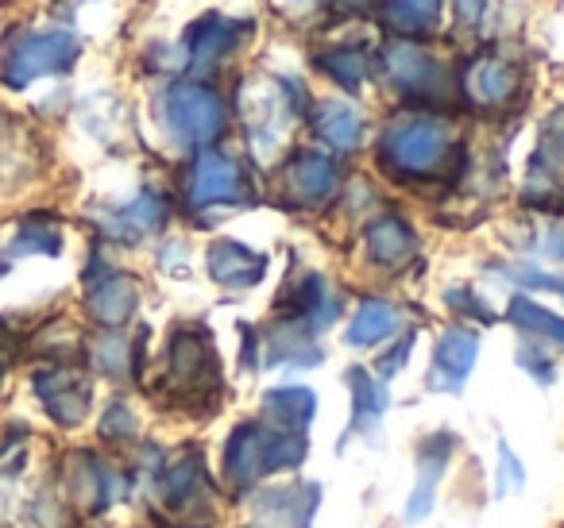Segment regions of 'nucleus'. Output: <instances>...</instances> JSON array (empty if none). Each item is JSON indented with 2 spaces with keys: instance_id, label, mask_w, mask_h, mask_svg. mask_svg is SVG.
I'll return each mask as SVG.
<instances>
[{
  "instance_id": "nucleus-18",
  "label": "nucleus",
  "mask_w": 564,
  "mask_h": 528,
  "mask_svg": "<svg viewBox=\"0 0 564 528\" xmlns=\"http://www.w3.org/2000/svg\"><path fill=\"white\" fill-rule=\"evenodd\" d=\"M163 224H166V201L159 194H140L132 205H124V209L109 217V235L112 240L135 243L143 235L159 232Z\"/></svg>"
},
{
  "instance_id": "nucleus-5",
  "label": "nucleus",
  "mask_w": 564,
  "mask_h": 528,
  "mask_svg": "<svg viewBox=\"0 0 564 528\" xmlns=\"http://www.w3.org/2000/svg\"><path fill=\"white\" fill-rule=\"evenodd\" d=\"M166 378L182 397L197 402L202 389H220V366L217 351L205 328H178L171 336V351H166Z\"/></svg>"
},
{
  "instance_id": "nucleus-30",
  "label": "nucleus",
  "mask_w": 564,
  "mask_h": 528,
  "mask_svg": "<svg viewBox=\"0 0 564 528\" xmlns=\"http://www.w3.org/2000/svg\"><path fill=\"white\" fill-rule=\"evenodd\" d=\"M94 355H97V366H101L105 374H112V378H124L128 374V343L120 340V336H105Z\"/></svg>"
},
{
  "instance_id": "nucleus-16",
  "label": "nucleus",
  "mask_w": 564,
  "mask_h": 528,
  "mask_svg": "<svg viewBox=\"0 0 564 528\" xmlns=\"http://www.w3.org/2000/svg\"><path fill=\"white\" fill-rule=\"evenodd\" d=\"M453 455V436L448 432H437L417 448V486L410 494V505H406V520H422L425 513L433 509V494H437V482L445 474V463Z\"/></svg>"
},
{
  "instance_id": "nucleus-9",
  "label": "nucleus",
  "mask_w": 564,
  "mask_h": 528,
  "mask_svg": "<svg viewBox=\"0 0 564 528\" xmlns=\"http://www.w3.org/2000/svg\"><path fill=\"white\" fill-rule=\"evenodd\" d=\"M282 186L299 209H317L337 194V163L322 151H299L282 170Z\"/></svg>"
},
{
  "instance_id": "nucleus-12",
  "label": "nucleus",
  "mask_w": 564,
  "mask_h": 528,
  "mask_svg": "<svg viewBox=\"0 0 564 528\" xmlns=\"http://www.w3.org/2000/svg\"><path fill=\"white\" fill-rule=\"evenodd\" d=\"M66 479H70V497L86 505L89 513H105L120 497V490H124L120 486V474L112 466H105L97 455H89V451H74Z\"/></svg>"
},
{
  "instance_id": "nucleus-22",
  "label": "nucleus",
  "mask_w": 564,
  "mask_h": 528,
  "mask_svg": "<svg viewBox=\"0 0 564 528\" xmlns=\"http://www.w3.org/2000/svg\"><path fill=\"white\" fill-rule=\"evenodd\" d=\"M263 409L271 420H279L286 432H302V428L314 420L317 397L306 386H279L271 394H263Z\"/></svg>"
},
{
  "instance_id": "nucleus-11",
  "label": "nucleus",
  "mask_w": 564,
  "mask_h": 528,
  "mask_svg": "<svg viewBox=\"0 0 564 528\" xmlns=\"http://www.w3.org/2000/svg\"><path fill=\"white\" fill-rule=\"evenodd\" d=\"M243 35H248V24H236V20H225V16H202L197 24H189V32H186L189 70L194 74L213 70L220 58L232 55Z\"/></svg>"
},
{
  "instance_id": "nucleus-36",
  "label": "nucleus",
  "mask_w": 564,
  "mask_h": 528,
  "mask_svg": "<svg viewBox=\"0 0 564 528\" xmlns=\"http://www.w3.org/2000/svg\"><path fill=\"white\" fill-rule=\"evenodd\" d=\"M383 0H329V9L337 16H364V12H376Z\"/></svg>"
},
{
  "instance_id": "nucleus-4",
  "label": "nucleus",
  "mask_w": 564,
  "mask_h": 528,
  "mask_svg": "<svg viewBox=\"0 0 564 528\" xmlns=\"http://www.w3.org/2000/svg\"><path fill=\"white\" fill-rule=\"evenodd\" d=\"M78 35L70 32H28L4 51V63H0V81L9 89H24L35 78H47V74H66L78 63Z\"/></svg>"
},
{
  "instance_id": "nucleus-15",
  "label": "nucleus",
  "mask_w": 564,
  "mask_h": 528,
  "mask_svg": "<svg viewBox=\"0 0 564 528\" xmlns=\"http://www.w3.org/2000/svg\"><path fill=\"white\" fill-rule=\"evenodd\" d=\"M205 266H209V278L228 289H251V286H259L267 274V258L236 240L213 243L209 255H205Z\"/></svg>"
},
{
  "instance_id": "nucleus-8",
  "label": "nucleus",
  "mask_w": 564,
  "mask_h": 528,
  "mask_svg": "<svg viewBox=\"0 0 564 528\" xmlns=\"http://www.w3.org/2000/svg\"><path fill=\"white\" fill-rule=\"evenodd\" d=\"M186 197L194 209H213V205H232L243 197V174L228 155L205 151L197 163L189 166Z\"/></svg>"
},
{
  "instance_id": "nucleus-37",
  "label": "nucleus",
  "mask_w": 564,
  "mask_h": 528,
  "mask_svg": "<svg viewBox=\"0 0 564 528\" xmlns=\"http://www.w3.org/2000/svg\"><path fill=\"white\" fill-rule=\"evenodd\" d=\"M541 251H545L549 258H564V220L549 228L545 240H541Z\"/></svg>"
},
{
  "instance_id": "nucleus-32",
  "label": "nucleus",
  "mask_w": 564,
  "mask_h": 528,
  "mask_svg": "<svg viewBox=\"0 0 564 528\" xmlns=\"http://www.w3.org/2000/svg\"><path fill=\"white\" fill-rule=\"evenodd\" d=\"M507 278H514L518 286H530V289H549V294H561L564 297V278H553V274H541L533 266H507Z\"/></svg>"
},
{
  "instance_id": "nucleus-14",
  "label": "nucleus",
  "mask_w": 564,
  "mask_h": 528,
  "mask_svg": "<svg viewBox=\"0 0 564 528\" xmlns=\"http://www.w3.org/2000/svg\"><path fill=\"white\" fill-rule=\"evenodd\" d=\"M518 86H522V78H518V70L507 58L484 55L464 70V89H468L471 105H479V109H502V105H510Z\"/></svg>"
},
{
  "instance_id": "nucleus-23",
  "label": "nucleus",
  "mask_w": 564,
  "mask_h": 528,
  "mask_svg": "<svg viewBox=\"0 0 564 528\" xmlns=\"http://www.w3.org/2000/svg\"><path fill=\"white\" fill-rule=\"evenodd\" d=\"M202 486H205L202 455H194V451H186L178 463L163 466V474H159V497H163L166 505H174V509L194 502V494Z\"/></svg>"
},
{
  "instance_id": "nucleus-31",
  "label": "nucleus",
  "mask_w": 564,
  "mask_h": 528,
  "mask_svg": "<svg viewBox=\"0 0 564 528\" xmlns=\"http://www.w3.org/2000/svg\"><path fill=\"white\" fill-rule=\"evenodd\" d=\"M101 436L105 440H112V443H120V440H132L135 436V417H132V409L128 405H109L105 409V417H101Z\"/></svg>"
},
{
  "instance_id": "nucleus-38",
  "label": "nucleus",
  "mask_w": 564,
  "mask_h": 528,
  "mask_svg": "<svg viewBox=\"0 0 564 528\" xmlns=\"http://www.w3.org/2000/svg\"><path fill=\"white\" fill-rule=\"evenodd\" d=\"M9 363H12V336H9V328L0 324V374L9 371Z\"/></svg>"
},
{
  "instance_id": "nucleus-27",
  "label": "nucleus",
  "mask_w": 564,
  "mask_h": 528,
  "mask_svg": "<svg viewBox=\"0 0 564 528\" xmlns=\"http://www.w3.org/2000/svg\"><path fill=\"white\" fill-rule=\"evenodd\" d=\"M63 251V228L51 217H28L12 240V255H58Z\"/></svg>"
},
{
  "instance_id": "nucleus-21",
  "label": "nucleus",
  "mask_w": 564,
  "mask_h": 528,
  "mask_svg": "<svg viewBox=\"0 0 564 528\" xmlns=\"http://www.w3.org/2000/svg\"><path fill=\"white\" fill-rule=\"evenodd\" d=\"M317 135L337 151H356L364 140V117L345 101H325L317 109Z\"/></svg>"
},
{
  "instance_id": "nucleus-17",
  "label": "nucleus",
  "mask_w": 564,
  "mask_h": 528,
  "mask_svg": "<svg viewBox=\"0 0 564 528\" xmlns=\"http://www.w3.org/2000/svg\"><path fill=\"white\" fill-rule=\"evenodd\" d=\"M340 317V301L333 297L329 282L322 274H306L302 286L291 294V324H302L306 332H325Z\"/></svg>"
},
{
  "instance_id": "nucleus-10",
  "label": "nucleus",
  "mask_w": 564,
  "mask_h": 528,
  "mask_svg": "<svg viewBox=\"0 0 564 528\" xmlns=\"http://www.w3.org/2000/svg\"><path fill=\"white\" fill-rule=\"evenodd\" d=\"M89 294H86V309L89 317L101 328H120L132 320L135 305H140V286H135L132 274L120 271H105V274H89Z\"/></svg>"
},
{
  "instance_id": "nucleus-24",
  "label": "nucleus",
  "mask_w": 564,
  "mask_h": 528,
  "mask_svg": "<svg viewBox=\"0 0 564 528\" xmlns=\"http://www.w3.org/2000/svg\"><path fill=\"white\" fill-rule=\"evenodd\" d=\"M348 389H352V428H371L376 420H383L387 413V386L371 378L364 366L348 371Z\"/></svg>"
},
{
  "instance_id": "nucleus-25",
  "label": "nucleus",
  "mask_w": 564,
  "mask_h": 528,
  "mask_svg": "<svg viewBox=\"0 0 564 528\" xmlns=\"http://www.w3.org/2000/svg\"><path fill=\"white\" fill-rule=\"evenodd\" d=\"M317 70L333 78L340 89H360L368 81V55L360 47H329L317 55Z\"/></svg>"
},
{
  "instance_id": "nucleus-35",
  "label": "nucleus",
  "mask_w": 564,
  "mask_h": 528,
  "mask_svg": "<svg viewBox=\"0 0 564 528\" xmlns=\"http://www.w3.org/2000/svg\"><path fill=\"white\" fill-rule=\"evenodd\" d=\"M410 348H414V336H402L399 343H394L391 351H387L383 359H379V378H391V374H399L402 371V363H406V355H410Z\"/></svg>"
},
{
  "instance_id": "nucleus-7",
  "label": "nucleus",
  "mask_w": 564,
  "mask_h": 528,
  "mask_svg": "<svg viewBox=\"0 0 564 528\" xmlns=\"http://www.w3.org/2000/svg\"><path fill=\"white\" fill-rule=\"evenodd\" d=\"M32 386L55 425L74 428L86 420L89 402H94V389H89V378H82L78 371H70V366H51V371L35 374Z\"/></svg>"
},
{
  "instance_id": "nucleus-28",
  "label": "nucleus",
  "mask_w": 564,
  "mask_h": 528,
  "mask_svg": "<svg viewBox=\"0 0 564 528\" xmlns=\"http://www.w3.org/2000/svg\"><path fill=\"white\" fill-rule=\"evenodd\" d=\"M556 170H564V109H556L553 117L541 124V140L533 151V178H553Z\"/></svg>"
},
{
  "instance_id": "nucleus-3",
  "label": "nucleus",
  "mask_w": 564,
  "mask_h": 528,
  "mask_svg": "<svg viewBox=\"0 0 564 528\" xmlns=\"http://www.w3.org/2000/svg\"><path fill=\"white\" fill-rule=\"evenodd\" d=\"M163 124L182 147H209L225 132V101L202 81H178L163 97Z\"/></svg>"
},
{
  "instance_id": "nucleus-1",
  "label": "nucleus",
  "mask_w": 564,
  "mask_h": 528,
  "mask_svg": "<svg viewBox=\"0 0 564 528\" xmlns=\"http://www.w3.org/2000/svg\"><path fill=\"white\" fill-rule=\"evenodd\" d=\"M302 459H306V440H302L299 432L248 420V425H240L228 436L225 474L236 486H251V482L267 479V474H274V471L299 466Z\"/></svg>"
},
{
  "instance_id": "nucleus-2",
  "label": "nucleus",
  "mask_w": 564,
  "mask_h": 528,
  "mask_svg": "<svg viewBox=\"0 0 564 528\" xmlns=\"http://www.w3.org/2000/svg\"><path fill=\"white\" fill-rule=\"evenodd\" d=\"M448 151V128L433 117H406L394 120L379 140V166L391 178H430L445 166Z\"/></svg>"
},
{
  "instance_id": "nucleus-39",
  "label": "nucleus",
  "mask_w": 564,
  "mask_h": 528,
  "mask_svg": "<svg viewBox=\"0 0 564 528\" xmlns=\"http://www.w3.org/2000/svg\"><path fill=\"white\" fill-rule=\"evenodd\" d=\"M0 274H4V266H0Z\"/></svg>"
},
{
  "instance_id": "nucleus-29",
  "label": "nucleus",
  "mask_w": 564,
  "mask_h": 528,
  "mask_svg": "<svg viewBox=\"0 0 564 528\" xmlns=\"http://www.w3.org/2000/svg\"><path fill=\"white\" fill-rule=\"evenodd\" d=\"M507 317H510V324L530 328V332L549 336V340L564 343V317H556V312L533 305L530 297H514V301H510V309H507Z\"/></svg>"
},
{
  "instance_id": "nucleus-20",
  "label": "nucleus",
  "mask_w": 564,
  "mask_h": 528,
  "mask_svg": "<svg viewBox=\"0 0 564 528\" xmlns=\"http://www.w3.org/2000/svg\"><path fill=\"white\" fill-rule=\"evenodd\" d=\"M402 324V312L394 309L391 301H379V297H371V301H364L360 309H356L352 317V328H348V343L352 348H371V343H383L387 336H394Z\"/></svg>"
},
{
  "instance_id": "nucleus-6",
  "label": "nucleus",
  "mask_w": 564,
  "mask_h": 528,
  "mask_svg": "<svg viewBox=\"0 0 564 528\" xmlns=\"http://www.w3.org/2000/svg\"><path fill=\"white\" fill-rule=\"evenodd\" d=\"M383 74L410 101H441L445 97V66L414 43H387Z\"/></svg>"
},
{
  "instance_id": "nucleus-13",
  "label": "nucleus",
  "mask_w": 564,
  "mask_h": 528,
  "mask_svg": "<svg viewBox=\"0 0 564 528\" xmlns=\"http://www.w3.org/2000/svg\"><path fill=\"white\" fill-rule=\"evenodd\" d=\"M476 359H479L476 332H468V328H448L437 340V351H433V386L448 389V394H460L471 366H476Z\"/></svg>"
},
{
  "instance_id": "nucleus-19",
  "label": "nucleus",
  "mask_w": 564,
  "mask_h": 528,
  "mask_svg": "<svg viewBox=\"0 0 564 528\" xmlns=\"http://www.w3.org/2000/svg\"><path fill=\"white\" fill-rule=\"evenodd\" d=\"M368 255L371 263L379 266H399L410 258V251H414V232H410V224L402 217H379L376 224L368 228Z\"/></svg>"
},
{
  "instance_id": "nucleus-33",
  "label": "nucleus",
  "mask_w": 564,
  "mask_h": 528,
  "mask_svg": "<svg viewBox=\"0 0 564 528\" xmlns=\"http://www.w3.org/2000/svg\"><path fill=\"white\" fill-rule=\"evenodd\" d=\"M499 494H518V490L525 486V474H522V463H518V455L507 448V443H499Z\"/></svg>"
},
{
  "instance_id": "nucleus-34",
  "label": "nucleus",
  "mask_w": 564,
  "mask_h": 528,
  "mask_svg": "<svg viewBox=\"0 0 564 528\" xmlns=\"http://www.w3.org/2000/svg\"><path fill=\"white\" fill-rule=\"evenodd\" d=\"M445 305H448V309H456V312H468V317H479L484 324H491V320H495L491 309H487V305L479 301V297H471L468 289H448Z\"/></svg>"
},
{
  "instance_id": "nucleus-26",
  "label": "nucleus",
  "mask_w": 564,
  "mask_h": 528,
  "mask_svg": "<svg viewBox=\"0 0 564 528\" xmlns=\"http://www.w3.org/2000/svg\"><path fill=\"white\" fill-rule=\"evenodd\" d=\"M387 28L402 35H422L437 24L441 16V0H387Z\"/></svg>"
}]
</instances>
